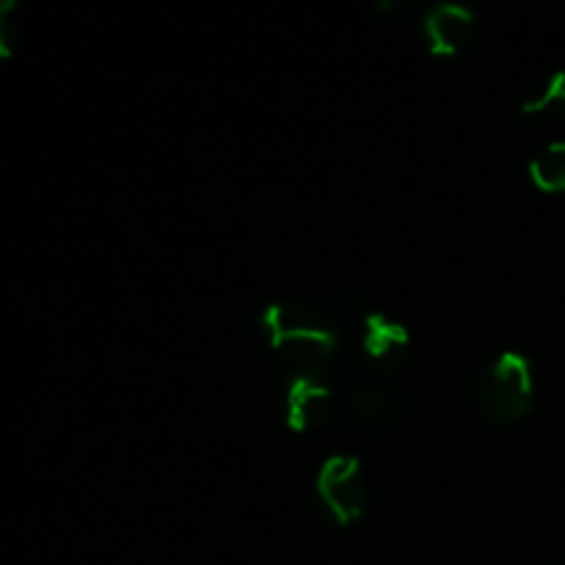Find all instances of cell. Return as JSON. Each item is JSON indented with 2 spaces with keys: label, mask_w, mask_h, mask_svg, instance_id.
Segmentation results:
<instances>
[{
  "label": "cell",
  "mask_w": 565,
  "mask_h": 565,
  "mask_svg": "<svg viewBox=\"0 0 565 565\" xmlns=\"http://www.w3.org/2000/svg\"><path fill=\"white\" fill-rule=\"evenodd\" d=\"M14 11H17L14 0H9V3L0 6V55H3V58H11L17 42H20V33H17V22L11 20V14H14Z\"/></svg>",
  "instance_id": "cell-10"
},
{
  "label": "cell",
  "mask_w": 565,
  "mask_h": 565,
  "mask_svg": "<svg viewBox=\"0 0 565 565\" xmlns=\"http://www.w3.org/2000/svg\"><path fill=\"white\" fill-rule=\"evenodd\" d=\"M530 180L544 193H565V141H555L530 160Z\"/></svg>",
  "instance_id": "cell-7"
},
{
  "label": "cell",
  "mask_w": 565,
  "mask_h": 565,
  "mask_svg": "<svg viewBox=\"0 0 565 565\" xmlns=\"http://www.w3.org/2000/svg\"><path fill=\"white\" fill-rule=\"evenodd\" d=\"M524 116H557L565 119V70L555 72L535 97L522 105Z\"/></svg>",
  "instance_id": "cell-9"
},
{
  "label": "cell",
  "mask_w": 565,
  "mask_h": 565,
  "mask_svg": "<svg viewBox=\"0 0 565 565\" xmlns=\"http://www.w3.org/2000/svg\"><path fill=\"white\" fill-rule=\"evenodd\" d=\"M478 401L497 425H516L535 406L533 364L524 353L502 351L480 370Z\"/></svg>",
  "instance_id": "cell-2"
},
{
  "label": "cell",
  "mask_w": 565,
  "mask_h": 565,
  "mask_svg": "<svg viewBox=\"0 0 565 565\" xmlns=\"http://www.w3.org/2000/svg\"><path fill=\"white\" fill-rule=\"evenodd\" d=\"M362 351L379 367H401L412 353V334L384 312H370L362 323Z\"/></svg>",
  "instance_id": "cell-6"
},
{
  "label": "cell",
  "mask_w": 565,
  "mask_h": 565,
  "mask_svg": "<svg viewBox=\"0 0 565 565\" xmlns=\"http://www.w3.org/2000/svg\"><path fill=\"white\" fill-rule=\"evenodd\" d=\"M270 351L292 370V375H323L334 362L337 331L326 315L307 303L276 301L259 318Z\"/></svg>",
  "instance_id": "cell-1"
},
{
  "label": "cell",
  "mask_w": 565,
  "mask_h": 565,
  "mask_svg": "<svg viewBox=\"0 0 565 565\" xmlns=\"http://www.w3.org/2000/svg\"><path fill=\"white\" fill-rule=\"evenodd\" d=\"M351 408L364 419V423H373V425L390 423L397 412L390 392L381 390V386L375 384H359L356 390L351 392Z\"/></svg>",
  "instance_id": "cell-8"
},
{
  "label": "cell",
  "mask_w": 565,
  "mask_h": 565,
  "mask_svg": "<svg viewBox=\"0 0 565 565\" xmlns=\"http://www.w3.org/2000/svg\"><path fill=\"white\" fill-rule=\"evenodd\" d=\"M423 31L430 53L439 55V58H452L472 44L475 33H478V17L467 6H434L425 14Z\"/></svg>",
  "instance_id": "cell-4"
},
{
  "label": "cell",
  "mask_w": 565,
  "mask_h": 565,
  "mask_svg": "<svg viewBox=\"0 0 565 565\" xmlns=\"http://www.w3.org/2000/svg\"><path fill=\"white\" fill-rule=\"evenodd\" d=\"M315 494L337 527H351L362 519L367 505V483L356 456L337 452L326 458L315 480Z\"/></svg>",
  "instance_id": "cell-3"
},
{
  "label": "cell",
  "mask_w": 565,
  "mask_h": 565,
  "mask_svg": "<svg viewBox=\"0 0 565 565\" xmlns=\"http://www.w3.org/2000/svg\"><path fill=\"white\" fill-rule=\"evenodd\" d=\"M331 390L323 375H290L285 392V423L292 434H312L329 419Z\"/></svg>",
  "instance_id": "cell-5"
}]
</instances>
